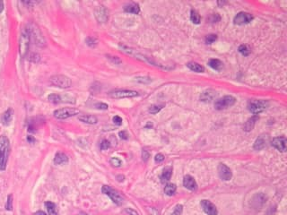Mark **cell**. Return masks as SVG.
<instances>
[{
    "instance_id": "34",
    "label": "cell",
    "mask_w": 287,
    "mask_h": 215,
    "mask_svg": "<svg viewBox=\"0 0 287 215\" xmlns=\"http://www.w3.org/2000/svg\"><path fill=\"white\" fill-rule=\"evenodd\" d=\"M136 82L137 83H140V84H150L152 82V79L150 77H147V76H138L135 78Z\"/></svg>"
},
{
    "instance_id": "22",
    "label": "cell",
    "mask_w": 287,
    "mask_h": 215,
    "mask_svg": "<svg viewBox=\"0 0 287 215\" xmlns=\"http://www.w3.org/2000/svg\"><path fill=\"white\" fill-rule=\"evenodd\" d=\"M68 162V157L63 152H57L54 157V163L57 165H62Z\"/></svg>"
},
{
    "instance_id": "42",
    "label": "cell",
    "mask_w": 287,
    "mask_h": 215,
    "mask_svg": "<svg viewBox=\"0 0 287 215\" xmlns=\"http://www.w3.org/2000/svg\"><path fill=\"white\" fill-rule=\"evenodd\" d=\"M113 123L115 125H122V122H123V120H122V118L119 117V116H115V117H113Z\"/></svg>"
},
{
    "instance_id": "44",
    "label": "cell",
    "mask_w": 287,
    "mask_h": 215,
    "mask_svg": "<svg viewBox=\"0 0 287 215\" xmlns=\"http://www.w3.org/2000/svg\"><path fill=\"white\" fill-rule=\"evenodd\" d=\"M164 159H165V158H164V156H163L162 153H158V154H156L155 157H154V161H155V162L157 163L163 162V161H164Z\"/></svg>"
},
{
    "instance_id": "29",
    "label": "cell",
    "mask_w": 287,
    "mask_h": 215,
    "mask_svg": "<svg viewBox=\"0 0 287 215\" xmlns=\"http://www.w3.org/2000/svg\"><path fill=\"white\" fill-rule=\"evenodd\" d=\"M45 206L48 212H49V214L50 215H58V211H57V207L55 205V203L52 202H46Z\"/></svg>"
},
{
    "instance_id": "18",
    "label": "cell",
    "mask_w": 287,
    "mask_h": 215,
    "mask_svg": "<svg viewBox=\"0 0 287 215\" xmlns=\"http://www.w3.org/2000/svg\"><path fill=\"white\" fill-rule=\"evenodd\" d=\"M216 97V92L213 90H206L203 91L200 95V100L203 102H210Z\"/></svg>"
},
{
    "instance_id": "10",
    "label": "cell",
    "mask_w": 287,
    "mask_h": 215,
    "mask_svg": "<svg viewBox=\"0 0 287 215\" xmlns=\"http://www.w3.org/2000/svg\"><path fill=\"white\" fill-rule=\"evenodd\" d=\"M110 96L113 99L135 98L139 96V93L132 90H116L110 92Z\"/></svg>"
},
{
    "instance_id": "30",
    "label": "cell",
    "mask_w": 287,
    "mask_h": 215,
    "mask_svg": "<svg viewBox=\"0 0 287 215\" xmlns=\"http://www.w3.org/2000/svg\"><path fill=\"white\" fill-rule=\"evenodd\" d=\"M190 20L195 24H199L200 23L201 17H200L199 13H197L196 10H194V9H192L191 12H190Z\"/></svg>"
},
{
    "instance_id": "51",
    "label": "cell",
    "mask_w": 287,
    "mask_h": 215,
    "mask_svg": "<svg viewBox=\"0 0 287 215\" xmlns=\"http://www.w3.org/2000/svg\"><path fill=\"white\" fill-rule=\"evenodd\" d=\"M124 178H125L124 176H121V175H120V176H117V179L118 180V181H120V182H121V181H123V180H124Z\"/></svg>"
},
{
    "instance_id": "6",
    "label": "cell",
    "mask_w": 287,
    "mask_h": 215,
    "mask_svg": "<svg viewBox=\"0 0 287 215\" xmlns=\"http://www.w3.org/2000/svg\"><path fill=\"white\" fill-rule=\"evenodd\" d=\"M102 192L107 196H109L111 199V201L114 203H116L117 205H121L124 202L123 196H121L117 190L113 189L109 186H103L102 187Z\"/></svg>"
},
{
    "instance_id": "47",
    "label": "cell",
    "mask_w": 287,
    "mask_h": 215,
    "mask_svg": "<svg viewBox=\"0 0 287 215\" xmlns=\"http://www.w3.org/2000/svg\"><path fill=\"white\" fill-rule=\"evenodd\" d=\"M125 212L128 213V215H139L136 210H134V209L132 208H127L125 210Z\"/></svg>"
},
{
    "instance_id": "11",
    "label": "cell",
    "mask_w": 287,
    "mask_h": 215,
    "mask_svg": "<svg viewBox=\"0 0 287 215\" xmlns=\"http://www.w3.org/2000/svg\"><path fill=\"white\" fill-rule=\"evenodd\" d=\"M252 20H253L252 14L246 12H240L235 15L233 23L236 25H244L249 23Z\"/></svg>"
},
{
    "instance_id": "8",
    "label": "cell",
    "mask_w": 287,
    "mask_h": 215,
    "mask_svg": "<svg viewBox=\"0 0 287 215\" xmlns=\"http://www.w3.org/2000/svg\"><path fill=\"white\" fill-rule=\"evenodd\" d=\"M236 102V99L232 95H226L221 99H218L215 102V109L217 110H222L233 106Z\"/></svg>"
},
{
    "instance_id": "33",
    "label": "cell",
    "mask_w": 287,
    "mask_h": 215,
    "mask_svg": "<svg viewBox=\"0 0 287 215\" xmlns=\"http://www.w3.org/2000/svg\"><path fill=\"white\" fill-rule=\"evenodd\" d=\"M238 50H239V52L242 54V56H244V57H248V55L250 54V49H249V48H248L247 45H241L239 47V49H238Z\"/></svg>"
},
{
    "instance_id": "48",
    "label": "cell",
    "mask_w": 287,
    "mask_h": 215,
    "mask_svg": "<svg viewBox=\"0 0 287 215\" xmlns=\"http://www.w3.org/2000/svg\"><path fill=\"white\" fill-rule=\"evenodd\" d=\"M27 141L29 142L30 143H35V138L33 136H29L27 137Z\"/></svg>"
},
{
    "instance_id": "52",
    "label": "cell",
    "mask_w": 287,
    "mask_h": 215,
    "mask_svg": "<svg viewBox=\"0 0 287 215\" xmlns=\"http://www.w3.org/2000/svg\"><path fill=\"white\" fill-rule=\"evenodd\" d=\"M35 215H47V213H45L44 212H42V211H39V212H37Z\"/></svg>"
},
{
    "instance_id": "37",
    "label": "cell",
    "mask_w": 287,
    "mask_h": 215,
    "mask_svg": "<svg viewBox=\"0 0 287 215\" xmlns=\"http://www.w3.org/2000/svg\"><path fill=\"white\" fill-rule=\"evenodd\" d=\"M6 209H7V211H12L13 210V196L12 195H9V196H7Z\"/></svg>"
},
{
    "instance_id": "23",
    "label": "cell",
    "mask_w": 287,
    "mask_h": 215,
    "mask_svg": "<svg viewBox=\"0 0 287 215\" xmlns=\"http://www.w3.org/2000/svg\"><path fill=\"white\" fill-rule=\"evenodd\" d=\"M267 145V139L264 136H260L258 138H257V140L254 143V149L256 151H260L264 149Z\"/></svg>"
},
{
    "instance_id": "53",
    "label": "cell",
    "mask_w": 287,
    "mask_h": 215,
    "mask_svg": "<svg viewBox=\"0 0 287 215\" xmlns=\"http://www.w3.org/2000/svg\"><path fill=\"white\" fill-rule=\"evenodd\" d=\"M225 4H226V2H218V5H222V6H223V5H225Z\"/></svg>"
},
{
    "instance_id": "41",
    "label": "cell",
    "mask_w": 287,
    "mask_h": 215,
    "mask_svg": "<svg viewBox=\"0 0 287 215\" xmlns=\"http://www.w3.org/2000/svg\"><path fill=\"white\" fill-rule=\"evenodd\" d=\"M95 108L97 110H107L109 109V106L106 103H102V102H99L95 104Z\"/></svg>"
},
{
    "instance_id": "21",
    "label": "cell",
    "mask_w": 287,
    "mask_h": 215,
    "mask_svg": "<svg viewBox=\"0 0 287 215\" xmlns=\"http://www.w3.org/2000/svg\"><path fill=\"white\" fill-rule=\"evenodd\" d=\"M78 118L80 121L84 122L85 124L94 125L97 124V122H98V118L95 116H92V115H82Z\"/></svg>"
},
{
    "instance_id": "19",
    "label": "cell",
    "mask_w": 287,
    "mask_h": 215,
    "mask_svg": "<svg viewBox=\"0 0 287 215\" xmlns=\"http://www.w3.org/2000/svg\"><path fill=\"white\" fill-rule=\"evenodd\" d=\"M13 109L9 108L8 110L5 111L1 117V122L4 125H8L11 123L12 119H13Z\"/></svg>"
},
{
    "instance_id": "28",
    "label": "cell",
    "mask_w": 287,
    "mask_h": 215,
    "mask_svg": "<svg viewBox=\"0 0 287 215\" xmlns=\"http://www.w3.org/2000/svg\"><path fill=\"white\" fill-rule=\"evenodd\" d=\"M177 190V187L175 184H167L165 186V188H164V193L167 195V196H171L175 194Z\"/></svg>"
},
{
    "instance_id": "38",
    "label": "cell",
    "mask_w": 287,
    "mask_h": 215,
    "mask_svg": "<svg viewBox=\"0 0 287 215\" xmlns=\"http://www.w3.org/2000/svg\"><path fill=\"white\" fill-rule=\"evenodd\" d=\"M217 39V35L215 34H209L206 37V44H212L213 42H215Z\"/></svg>"
},
{
    "instance_id": "5",
    "label": "cell",
    "mask_w": 287,
    "mask_h": 215,
    "mask_svg": "<svg viewBox=\"0 0 287 215\" xmlns=\"http://www.w3.org/2000/svg\"><path fill=\"white\" fill-rule=\"evenodd\" d=\"M30 40H31L30 34H29V32H28L27 28H25V29H23L22 31L19 40V52L20 55L23 58L25 57L26 54L28 53L29 46H30Z\"/></svg>"
},
{
    "instance_id": "17",
    "label": "cell",
    "mask_w": 287,
    "mask_h": 215,
    "mask_svg": "<svg viewBox=\"0 0 287 215\" xmlns=\"http://www.w3.org/2000/svg\"><path fill=\"white\" fill-rule=\"evenodd\" d=\"M183 186L190 191H196L197 188V184L193 177L187 175L184 177L183 179Z\"/></svg>"
},
{
    "instance_id": "32",
    "label": "cell",
    "mask_w": 287,
    "mask_h": 215,
    "mask_svg": "<svg viewBox=\"0 0 287 215\" xmlns=\"http://www.w3.org/2000/svg\"><path fill=\"white\" fill-rule=\"evenodd\" d=\"M163 107H164L163 104L153 105V106H151L150 108H149V112H150L151 114H157L158 112H160V111L163 110Z\"/></svg>"
},
{
    "instance_id": "26",
    "label": "cell",
    "mask_w": 287,
    "mask_h": 215,
    "mask_svg": "<svg viewBox=\"0 0 287 215\" xmlns=\"http://www.w3.org/2000/svg\"><path fill=\"white\" fill-rule=\"evenodd\" d=\"M172 175V168L171 167H166L163 171V174L161 176V179H162V182L165 183L167 181H169Z\"/></svg>"
},
{
    "instance_id": "20",
    "label": "cell",
    "mask_w": 287,
    "mask_h": 215,
    "mask_svg": "<svg viewBox=\"0 0 287 215\" xmlns=\"http://www.w3.org/2000/svg\"><path fill=\"white\" fill-rule=\"evenodd\" d=\"M124 11L126 13H134V14H138L140 13V7L138 4L136 3H130L128 4L124 7Z\"/></svg>"
},
{
    "instance_id": "16",
    "label": "cell",
    "mask_w": 287,
    "mask_h": 215,
    "mask_svg": "<svg viewBox=\"0 0 287 215\" xmlns=\"http://www.w3.org/2000/svg\"><path fill=\"white\" fill-rule=\"evenodd\" d=\"M267 202V196H265L263 193H258L256 194L252 200H251V204L254 208H260Z\"/></svg>"
},
{
    "instance_id": "25",
    "label": "cell",
    "mask_w": 287,
    "mask_h": 215,
    "mask_svg": "<svg viewBox=\"0 0 287 215\" xmlns=\"http://www.w3.org/2000/svg\"><path fill=\"white\" fill-rule=\"evenodd\" d=\"M187 66L189 67L191 71H194L196 72V73H203V72H205L204 66L200 65V64H198V63H196V62H189L187 64Z\"/></svg>"
},
{
    "instance_id": "4",
    "label": "cell",
    "mask_w": 287,
    "mask_h": 215,
    "mask_svg": "<svg viewBox=\"0 0 287 215\" xmlns=\"http://www.w3.org/2000/svg\"><path fill=\"white\" fill-rule=\"evenodd\" d=\"M268 102L263 100H250L248 102V110L254 115H258L268 108Z\"/></svg>"
},
{
    "instance_id": "2",
    "label": "cell",
    "mask_w": 287,
    "mask_h": 215,
    "mask_svg": "<svg viewBox=\"0 0 287 215\" xmlns=\"http://www.w3.org/2000/svg\"><path fill=\"white\" fill-rule=\"evenodd\" d=\"M119 49H121V51H123V52L126 53V54H128V55H130V56H133V57H135L136 59H139V60H142V61H144V62H147V63H149L150 65L165 68V67L163 66L162 65H159V64L155 63L154 61H153L150 58H147L146 56H144L143 54L138 53L137 50H135V49H131V48H128V47H127V46L121 45V44H120V45H119Z\"/></svg>"
},
{
    "instance_id": "15",
    "label": "cell",
    "mask_w": 287,
    "mask_h": 215,
    "mask_svg": "<svg viewBox=\"0 0 287 215\" xmlns=\"http://www.w3.org/2000/svg\"><path fill=\"white\" fill-rule=\"evenodd\" d=\"M94 15L99 23H104L109 19V11L104 7H99L95 10Z\"/></svg>"
},
{
    "instance_id": "50",
    "label": "cell",
    "mask_w": 287,
    "mask_h": 215,
    "mask_svg": "<svg viewBox=\"0 0 287 215\" xmlns=\"http://www.w3.org/2000/svg\"><path fill=\"white\" fill-rule=\"evenodd\" d=\"M3 10H4V2L0 1V13L3 12Z\"/></svg>"
},
{
    "instance_id": "14",
    "label": "cell",
    "mask_w": 287,
    "mask_h": 215,
    "mask_svg": "<svg viewBox=\"0 0 287 215\" xmlns=\"http://www.w3.org/2000/svg\"><path fill=\"white\" fill-rule=\"evenodd\" d=\"M286 143L287 140L284 136L275 137V138H274V139L272 140V142H271L272 146L274 147L276 150L279 151H282V152H284V151H286Z\"/></svg>"
},
{
    "instance_id": "27",
    "label": "cell",
    "mask_w": 287,
    "mask_h": 215,
    "mask_svg": "<svg viewBox=\"0 0 287 215\" xmlns=\"http://www.w3.org/2000/svg\"><path fill=\"white\" fill-rule=\"evenodd\" d=\"M208 65L211 68H213L214 70H216V71H219L222 68V61L216 59H210L208 61Z\"/></svg>"
},
{
    "instance_id": "1",
    "label": "cell",
    "mask_w": 287,
    "mask_h": 215,
    "mask_svg": "<svg viewBox=\"0 0 287 215\" xmlns=\"http://www.w3.org/2000/svg\"><path fill=\"white\" fill-rule=\"evenodd\" d=\"M10 153V142L5 136H0V170L7 169V161Z\"/></svg>"
},
{
    "instance_id": "24",
    "label": "cell",
    "mask_w": 287,
    "mask_h": 215,
    "mask_svg": "<svg viewBox=\"0 0 287 215\" xmlns=\"http://www.w3.org/2000/svg\"><path fill=\"white\" fill-rule=\"evenodd\" d=\"M258 120V116H257V115H254L253 117H251L250 118H248V120H247V122H246V124L244 125V130L247 131V132H249V131H251L253 129V127H254L255 124H256V122Z\"/></svg>"
},
{
    "instance_id": "3",
    "label": "cell",
    "mask_w": 287,
    "mask_h": 215,
    "mask_svg": "<svg viewBox=\"0 0 287 215\" xmlns=\"http://www.w3.org/2000/svg\"><path fill=\"white\" fill-rule=\"evenodd\" d=\"M50 84L56 87H59L62 89L69 88L72 84L71 79L64 74H55L50 78Z\"/></svg>"
},
{
    "instance_id": "45",
    "label": "cell",
    "mask_w": 287,
    "mask_h": 215,
    "mask_svg": "<svg viewBox=\"0 0 287 215\" xmlns=\"http://www.w3.org/2000/svg\"><path fill=\"white\" fill-rule=\"evenodd\" d=\"M149 157H150V154H149L148 151L143 150V151H142V159H143L144 161H147Z\"/></svg>"
},
{
    "instance_id": "39",
    "label": "cell",
    "mask_w": 287,
    "mask_h": 215,
    "mask_svg": "<svg viewBox=\"0 0 287 215\" xmlns=\"http://www.w3.org/2000/svg\"><path fill=\"white\" fill-rule=\"evenodd\" d=\"M182 212H183V206L181 205V204H178L176 207L174 208V210H173V212H172L171 215H181L182 214Z\"/></svg>"
},
{
    "instance_id": "35",
    "label": "cell",
    "mask_w": 287,
    "mask_h": 215,
    "mask_svg": "<svg viewBox=\"0 0 287 215\" xmlns=\"http://www.w3.org/2000/svg\"><path fill=\"white\" fill-rule=\"evenodd\" d=\"M110 162L115 168H119L121 166V164H122V161L118 158H116V157H112L111 160H110Z\"/></svg>"
},
{
    "instance_id": "43",
    "label": "cell",
    "mask_w": 287,
    "mask_h": 215,
    "mask_svg": "<svg viewBox=\"0 0 287 215\" xmlns=\"http://www.w3.org/2000/svg\"><path fill=\"white\" fill-rule=\"evenodd\" d=\"M108 59H110L111 61H112L115 65H118V64H121V60L118 59L117 57H112V56H107Z\"/></svg>"
},
{
    "instance_id": "7",
    "label": "cell",
    "mask_w": 287,
    "mask_h": 215,
    "mask_svg": "<svg viewBox=\"0 0 287 215\" xmlns=\"http://www.w3.org/2000/svg\"><path fill=\"white\" fill-rule=\"evenodd\" d=\"M29 34H30V38L33 39L34 43L37 46L39 47H43L45 45V39L43 38L42 34L39 30V28L36 26L35 24H30L29 27L27 28Z\"/></svg>"
},
{
    "instance_id": "12",
    "label": "cell",
    "mask_w": 287,
    "mask_h": 215,
    "mask_svg": "<svg viewBox=\"0 0 287 215\" xmlns=\"http://www.w3.org/2000/svg\"><path fill=\"white\" fill-rule=\"evenodd\" d=\"M218 174L220 178L223 180V181H229L232 179V172L231 169L229 168L228 166H226L225 164L223 163H220L218 165Z\"/></svg>"
},
{
    "instance_id": "40",
    "label": "cell",
    "mask_w": 287,
    "mask_h": 215,
    "mask_svg": "<svg viewBox=\"0 0 287 215\" xmlns=\"http://www.w3.org/2000/svg\"><path fill=\"white\" fill-rule=\"evenodd\" d=\"M111 147V143L108 140H102V142L101 143L100 148L101 150H107Z\"/></svg>"
},
{
    "instance_id": "54",
    "label": "cell",
    "mask_w": 287,
    "mask_h": 215,
    "mask_svg": "<svg viewBox=\"0 0 287 215\" xmlns=\"http://www.w3.org/2000/svg\"><path fill=\"white\" fill-rule=\"evenodd\" d=\"M78 215H88L87 213H85V212H80Z\"/></svg>"
},
{
    "instance_id": "46",
    "label": "cell",
    "mask_w": 287,
    "mask_h": 215,
    "mask_svg": "<svg viewBox=\"0 0 287 215\" xmlns=\"http://www.w3.org/2000/svg\"><path fill=\"white\" fill-rule=\"evenodd\" d=\"M118 136H119V137H120L121 139H123V140H128V134L127 131H120L119 134H118Z\"/></svg>"
},
{
    "instance_id": "13",
    "label": "cell",
    "mask_w": 287,
    "mask_h": 215,
    "mask_svg": "<svg viewBox=\"0 0 287 215\" xmlns=\"http://www.w3.org/2000/svg\"><path fill=\"white\" fill-rule=\"evenodd\" d=\"M200 205L202 207L205 213L207 215H217L218 211L215 207V205L209 200H202L200 202Z\"/></svg>"
},
{
    "instance_id": "49",
    "label": "cell",
    "mask_w": 287,
    "mask_h": 215,
    "mask_svg": "<svg viewBox=\"0 0 287 215\" xmlns=\"http://www.w3.org/2000/svg\"><path fill=\"white\" fill-rule=\"evenodd\" d=\"M151 215H159V212H158V211L155 210L154 208H152L151 209Z\"/></svg>"
},
{
    "instance_id": "31",
    "label": "cell",
    "mask_w": 287,
    "mask_h": 215,
    "mask_svg": "<svg viewBox=\"0 0 287 215\" xmlns=\"http://www.w3.org/2000/svg\"><path fill=\"white\" fill-rule=\"evenodd\" d=\"M48 100L52 103H60L63 100V96L57 93H51L48 96Z\"/></svg>"
},
{
    "instance_id": "9",
    "label": "cell",
    "mask_w": 287,
    "mask_h": 215,
    "mask_svg": "<svg viewBox=\"0 0 287 215\" xmlns=\"http://www.w3.org/2000/svg\"><path fill=\"white\" fill-rule=\"evenodd\" d=\"M79 110L75 108H63V109H59L54 111L53 115L57 119H66L68 117H74L77 115Z\"/></svg>"
},
{
    "instance_id": "36",
    "label": "cell",
    "mask_w": 287,
    "mask_h": 215,
    "mask_svg": "<svg viewBox=\"0 0 287 215\" xmlns=\"http://www.w3.org/2000/svg\"><path fill=\"white\" fill-rule=\"evenodd\" d=\"M85 42H86V44L89 46V47H95V46L97 45V39H95V38H93V37H88V38H86L85 39Z\"/></svg>"
}]
</instances>
